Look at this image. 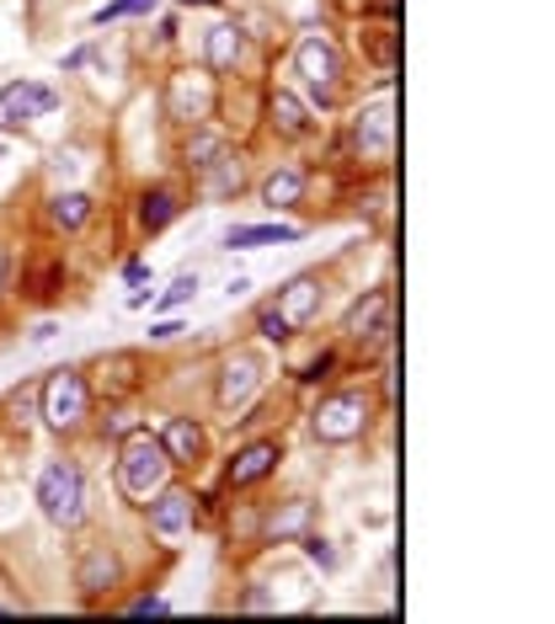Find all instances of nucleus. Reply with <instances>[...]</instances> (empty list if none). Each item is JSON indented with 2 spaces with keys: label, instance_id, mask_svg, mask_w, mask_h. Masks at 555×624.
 Wrapping results in <instances>:
<instances>
[{
  "label": "nucleus",
  "instance_id": "1",
  "mask_svg": "<svg viewBox=\"0 0 555 624\" xmlns=\"http://www.w3.org/2000/svg\"><path fill=\"white\" fill-rule=\"evenodd\" d=\"M171 476V459L160 448V433L150 427H128L124 433V448H118V491H124L134 507H145L166 486Z\"/></svg>",
  "mask_w": 555,
  "mask_h": 624
},
{
  "label": "nucleus",
  "instance_id": "2",
  "mask_svg": "<svg viewBox=\"0 0 555 624\" xmlns=\"http://www.w3.org/2000/svg\"><path fill=\"white\" fill-rule=\"evenodd\" d=\"M32 497H38V512H43L54 529H81V523H86V476H81L75 459H49V465L38 470Z\"/></svg>",
  "mask_w": 555,
  "mask_h": 624
},
{
  "label": "nucleus",
  "instance_id": "3",
  "mask_svg": "<svg viewBox=\"0 0 555 624\" xmlns=\"http://www.w3.org/2000/svg\"><path fill=\"white\" fill-rule=\"evenodd\" d=\"M38 416L49 422V433H81L92 416V379L81 368H49V379L38 385Z\"/></svg>",
  "mask_w": 555,
  "mask_h": 624
},
{
  "label": "nucleus",
  "instance_id": "4",
  "mask_svg": "<svg viewBox=\"0 0 555 624\" xmlns=\"http://www.w3.org/2000/svg\"><path fill=\"white\" fill-rule=\"evenodd\" d=\"M310 427H315L321 444H353V438H364V427H369V395H364V389H337V395H326V401L310 412Z\"/></svg>",
  "mask_w": 555,
  "mask_h": 624
},
{
  "label": "nucleus",
  "instance_id": "5",
  "mask_svg": "<svg viewBox=\"0 0 555 624\" xmlns=\"http://www.w3.org/2000/svg\"><path fill=\"white\" fill-rule=\"evenodd\" d=\"M294 75H305V86L321 96V102H332L337 96V81H342V54L332 38H321V32H310L300 38V49H294Z\"/></svg>",
  "mask_w": 555,
  "mask_h": 624
},
{
  "label": "nucleus",
  "instance_id": "6",
  "mask_svg": "<svg viewBox=\"0 0 555 624\" xmlns=\"http://www.w3.org/2000/svg\"><path fill=\"white\" fill-rule=\"evenodd\" d=\"M209 113H214V81L198 75V70H177L171 86H166V118L198 128Z\"/></svg>",
  "mask_w": 555,
  "mask_h": 624
},
{
  "label": "nucleus",
  "instance_id": "7",
  "mask_svg": "<svg viewBox=\"0 0 555 624\" xmlns=\"http://www.w3.org/2000/svg\"><path fill=\"white\" fill-rule=\"evenodd\" d=\"M256 389H262V357L256 353H230L219 363V379H214L219 412H241Z\"/></svg>",
  "mask_w": 555,
  "mask_h": 624
},
{
  "label": "nucleus",
  "instance_id": "8",
  "mask_svg": "<svg viewBox=\"0 0 555 624\" xmlns=\"http://www.w3.org/2000/svg\"><path fill=\"white\" fill-rule=\"evenodd\" d=\"M54 107H60L54 86H43V81H11V86L0 91V128L11 134V128H22L32 118H49Z\"/></svg>",
  "mask_w": 555,
  "mask_h": 624
},
{
  "label": "nucleus",
  "instance_id": "9",
  "mask_svg": "<svg viewBox=\"0 0 555 624\" xmlns=\"http://www.w3.org/2000/svg\"><path fill=\"white\" fill-rule=\"evenodd\" d=\"M278 459H283V444L278 438H251L230 454V465H224V486L230 491H247L256 480H268L278 470Z\"/></svg>",
  "mask_w": 555,
  "mask_h": 624
},
{
  "label": "nucleus",
  "instance_id": "10",
  "mask_svg": "<svg viewBox=\"0 0 555 624\" xmlns=\"http://www.w3.org/2000/svg\"><path fill=\"white\" fill-rule=\"evenodd\" d=\"M118 582H124V561H118V550H113L107 539L86 544V555H81V565H75V587H81V597L96 603L102 593H113Z\"/></svg>",
  "mask_w": 555,
  "mask_h": 624
},
{
  "label": "nucleus",
  "instance_id": "11",
  "mask_svg": "<svg viewBox=\"0 0 555 624\" xmlns=\"http://www.w3.org/2000/svg\"><path fill=\"white\" fill-rule=\"evenodd\" d=\"M353 149L364 160H390V149H396V113H390V102H374V107H364L353 118Z\"/></svg>",
  "mask_w": 555,
  "mask_h": 624
},
{
  "label": "nucleus",
  "instance_id": "12",
  "mask_svg": "<svg viewBox=\"0 0 555 624\" xmlns=\"http://www.w3.org/2000/svg\"><path fill=\"white\" fill-rule=\"evenodd\" d=\"M145 507H150V529L160 539L187 534V529H192V518H198V497H192L187 486H160Z\"/></svg>",
  "mask_w": 555,
  "mask_h": 624
},
{
  "label": "nucleus",
  "instance_id": "13",
  "mask_svg": "<svg viewBox=\"0 0 555 624\" xmlns=\"http://www.w3.org/2000/svg\"><path fill=\"white\" fill-rule=\"evenodd\" d=\"M390 310H396L390 289H369L364 299H353V310L342 315V336H347V342H374V336H385V331H390Z\"/></svg>",
  "mask_w": 555,
  "mask_h": 624
},
{
  "label": "nucleus",
  "instance_id": "14",
  "mask_svg": "<svg viewBox=\"0 0 555 624\" xmlns=\"http://www.w3.org/2000/svg\"><path fill=\"white\" fill-rule=\"evenodd\" d=\"M139 379H145V357L139 353H107L102 363H96L92 395H102V401H124V395L139 389Z\"/></svg>",
  "mask_w": 555,
  "mask_h": 624
},
{
  "label": "nucleus",
  "instance_id": "15",
  "mask_svg": "<svg viewBox=\"0 0 555 624\" xmlns=\"http://www.w3.org/2000/svg\"><path fill=\"white\" fill-rule=\"evenodd\" d=\"M160 448H166L171 465H203V454H209V433H203L192 416H171V422L160 427Z\"/></svg>",
  "mask_w": 555,
  "mask_h": 624
},
{
  "label": "nucleus",
  "instance_id": "16",
  "mask_svg": "<svg viewBox=\"0 0 555 624\" xmlns=\"http://www.w3.org/2000/svg\"><path fill=\"white\" fill-rule=\"evenodd\" d=\"M273 304L283 310V321H289V326L300 331V326L310 321V315L321 310V278H315V272H300V278H289V283L278 289Z\"/></svg>",
  "mask_w": 555,
  "mask_h": 624
},
{
  "label": "nucleus",
  "instance_id": "17",
  "mask_svg": "<svg viewBox=\"0 0 555 624\" xmlns=\"http://www.w3.org/2000/svg\"><path fill=\"white\" fill-rule=\"evenodd\" d=\"M92 193H81V187H64V193H54L49 198V225L54 230H64V236H75L86 219H92Z\"/></svg>",
  "mask_w": 555,
  "mask_h": 624
},
{
  "label": "nucleus",
  "instance_id": "18",
  "mask_svg": "<svg viewBox=\"0 0 555 624\" xmlns=\"http://www.w3.org/2000/svg\"><path fill=\"white\" fill-rule=\"evenodd\" d=\"M256 198H262V208H294L300 204V198H305V171H300V166H278L273 177L262 181V193H256Z\"/></svg>",
  "mask_w": 555,
  "mask_h": 624
},
{
  "label": "nucleus",
  "instance_id": "19",
  "mask_svg": "<svg viewBox=\"0 0 555 624\" xmlns=\"http://www.w3.org/2000/svg\"><path fill=\"white\" fill-rule=\"evenodd\" d=\"M182 214V204H177V193L171 187H150L145 198H139V230H150V236H160L171 219Z\"/></svg>",
  "mask_w": 555,
  "mask_h": 624
},
{
  "label": "nucleus",
  "instance_id": "20",
  "mask_svg": "<svg viewBox=\"0 0 555 624\" xmlns=\"http://www.w3.org/2000/svg\"><path fill=\"white\" fill-rule=\"evenodd\" d=\"M273 128L278 134H289V139H305L310 134V107L294 96V91H273Z\"/></svg>",
  "mask_w": 555,
  "mask_h": 624
},
{
  "label": "nucleus",
  "instance_id": "21",
  "mask_svg": "<svg viewBox=\"0 0 555 624\" xmlns=\"http://www.w3.org/2000/svg\"><path fill=\"white\" fill-rule=\"evenodd\" d=\"M278 240H300V225H235L224 246L230 251H251V246H278Z\"/></svg>",
  "mask_w": 555,
  "mask_h": 624
},
{
  "label": "nucleus",
  "instance_id": "22",
  "mask_svg": "<svg viewBox=\"0 0 555 624\" xmlns=\"http://www.w3.org/2000/svg\"><path fill=\"white\" fill-rule=\"evenodd\" d=\"M203 54H209V70H235V64H241V32L230 28V22L209 28V38H203Z\"/></svg>",
  "mask_w": 555,
  "mask_h": 624
},
{
  "label": "nucleus",
  "instance_id": "23",
  "mask_svg": "<svg viewBox=\"0 0 555 624\" xmlns=\"http://www.w3.org/2000/svg\"><path fill=\"white\" fill-rule=\"evenodd\" d=\"M219 155H224V134L219 128H198V134L182 139V166H192V171H209Z\"/></svg>",
  "mask_w": 555,
  "mask_h": 624
},
{
  "label": "nucleus",
  "instance_id": "24",
  "mask_svg": "<svg viewBox=\"0 0 555 624\" xmlns=\"http://www.w3.org/2000/svg\"><path fill=\"white\" fill-rule=\"evenodd\" d=\"M305 529H310V502H300V497L283 502L273 518H268V539H273V544H289V539H300Z\"/></svg>",
  "mask_w": 555,
  "mask_h": 624
},
{
  "label": "nucleus",
  "instance_id": "25",
  "mask_svg": "<svg viewBox=\"0 0 555 624\" xmlns=\"http://www.w3.org/2000/svg\"><path fill=\"white\" fill-rule=\"evenodd\" d=\"M256 331H262L268 342H289V336H294V326L283 321V310H278V304H262V310H256Z\"/></svg>",
  "mask_w": 555,
  "mask_h": 624
},
{
  "label": "nucleus",
  "instance_id": "26",
  "mask_svg": "<svg viewBox=\"0 0 555 624\" xmlns=\"http://www.w3.org/2000/svg\"><path fill=\"white\" fill-rule=\"evenodd\" d=\"M155 6H160V0H113V6L96 11V22L107 28V22H118V17H150Z\"/></svg>",
  "mask_w": 555,
  "mask_h": 624
},
{
  "label": "nucleus",
  "instance_id": "27",
  "mask_svg": "<svg viewBox=\"0 0 555 624\" xmlns=\"http://www.w3.org/2000/svg\"><path fill=\"white\" fill-rule=\"evenodd\" d=\"M300 544H305V561L310 565H321V571H337L342 565V555L326 544V539H310V534H300Z\"/></svg>",
  "mask_w": 555,
  "mask_h": 624
},
{
  "label": "nucleus",
  "instance_id": "28",
  "mask_svg": "<svg viewBox=\"0 0 555 624\" xmlns=\"http://www.w3.org/2000/svg\"><path fill=\"white\" fill-rule=\"evenodd\" d=\"M192 294H198V272H182V278H177V283L160 294V310H182Z\"/></svg>",
  "mask_w": 555,
  "mask_h": 624
},
{
  "label": "nucleus",
  "instance_id": "29",
  "mask_svg": "<svg viewBox=\"0 0 555 624\" xmlns=\"http://www.w3.org/2000/svg\"><path fill=\"white\" fill-rule=\"evenodd\" d=\"M54 283H64V262H49L38 278H28V294L32 299H54Z\"/></svg>",
  "mask_w": 555,
  "mask_h": 624
},
{
  "label": "nucleus",
  "instance_id": "30",
  "mask_svg": "<svg viewBox=\"0 0 555 624\" xmlns=\"http://www.w3.org/2000/svg\"><path fill=\"white\" fill-rule=\"evenodd\" d=\"M11 412H17L11 422H17L22 433H28V422H32V395H28V389H22V395H11Z\"/></svg>",
  "mask_w": 555,
  "mask_h": 624
},
{
  "label": "nucleus",
  "instance_id": "31",
  "mask_svg": "<svg viewBox=\"0 0 555 624\" xmlns=\"http://www.w3.org/2000/svg\"><path fill=\"white\" fill-rule=\"evenodd\" d=\"M166 609H171V603H166V597H134V603H128V614H166Z\"/></svg>",
  "mask_w": 555,
  "mask_h": 624
},
{
  "label": "nucleus",
  "instance_id": "32",
  "mask_svg": "<svg viewBox=\"0 0 555 624\" xmlns=\"http://www.w3.org/2000/svg\"><path fill=\"white\" fill-rule=\"evenodd\" d=\"M332 363H337V357H332V353H321V357H315V363L305 368V374H300V379H310V385H315V379H332V374H326Z\"/></svg>",
  "mask_w": 555,
  "mask_h": 624
},
{
  "label": "nucleus",
  "instance_id": "33",
  "mask_svg": "<svg viewBox=\"0 0 555 624\" xmlns=\"http://www.w3.org/2000/svg\"><path fill=\"white\" fill-rule=\"evenodd\" d=\"M6 609H22V597H11V576L0 571V614H6Z\"/></svg>",
  "mask_w": 555,
  "mask_h": 624
},
{
  "label": "nucleus",
  "instance_id": "34",
  "mask_svg": "<svg viewBox=\"0 0 555 624\" xmlns=\"http://www.w3.org/2000/svg\"><path fill=\"white\" fill-rule=\"evenodd\" d=\"M241 609H256V614H262V609H278V603H273V597H268V593H262V587H256V593H247V597H241Z\"/></svg>",
  "mask_w": 555,
  "mask_h": 624
},
{
  "label": "nucleus",
  "instance_id": "35",
  "mask_svg": "<svg viewBox=\"0 0 555 624\" xmlns=\"http://www.w3.org/2000/svg\"><path fill=\"white\" fill-rule=\"evenodd\" d=\"M128 427H134V416H124V412H113L102 422V433H128Z\"/></svg>",
  "mask_w": 555,
  "mask_h": 624
},
{
  "label": "nucleus",
  "instance_id": "36",
  "mask_svg": "<svg viewBox=\"0 0 555 624\" xmlns=\"http://www.w3.org/2000/svg\"><path fill=\"white\" fill-rule=\"evenodd\" d=\"M177 331H182V326H177V321H160V326H155L150 336H155V342H171V336H177Z\"/></svg>",
  "mask_w": 555,
  "mask_h": 624
},
{
  "label": "nucleus",
  "instance_id": "37",
  "mask_svg": "<svg viewBox=\"0 0 555 624\" xmlns=\"http://www.w3.org/2000/svg\"><path fill=\"white\" fill-rule=\"evenodd\" d=\"M124 278H128V283H145L150 272H145V262H128V268H124Z\"/></svg>",
  "mask_w": 555,
  "mask_h": 624
},
{
  "label": "nucleus",
  "instance_id": "38",
  "mask_svg": "<svg viewBox=\"0 0 555 624\" xmlns=\"http://www.w3.org/2000/svg\"><path fill=\"white\" fill-rule=\"evenodd\" d=\"M187 6H192V0H187Z\"/></svg>",
  "mask_w": 555,
  "mask_h": 624
},
{
  "label": "nucleus",
  "instance_id": "39",
  "mask_svg": "<svg viewBox=\"0 0 555 624\" xmlns=\"http://www.w3.org/2000/svg\"><path fill=\"white\" fill-rule=\"evenodd\" d=\"M0 155H6V149H0Z\"/></svg>",
  "mask_w": 555,
  "mask_h": 624
}]
</instances>
